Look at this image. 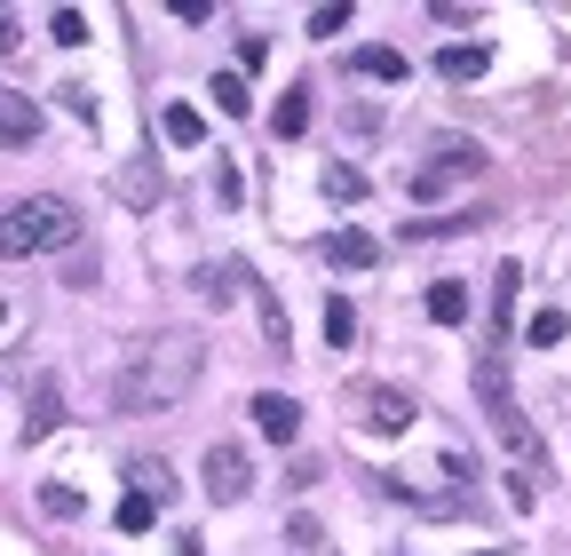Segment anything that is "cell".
Segmentation results:
<instances>
[{
    "mask_svg": "<svg viewBox=\"0 0 571 556\" xmlns=\"http://www.w3.org/2000/svg\"><path fill=\"white\" fill-rule=\"evenodd\" d=\"M16 41H24V32H16V16H9V9H0V56H9Z\"/></svg>",
    "mask_w": 571,
    "mask_h": 556,
    "instance_id": "cell-31",
    "label": "cell"
},
{
    "mask_svg": "<svg viewBox=\"0 0 571 556\" xmlns=\"http://www.w3.org/2000/svg\"><path fill=\"white\" fill-rule=\"evenodd\" d=\"M198 485H207V501H247L254 493V462H247V453L239 445H207V462H198Z\"/></svg>",
    "mask_w": 571,
    "mask_h": 556,
    "instance_id": "cell-5",
    "label": "cell"
},
{
    "mask_svg": "<svg viewBox=\"0 0 571 556\" xmlns=\"http://www.w3.org/2000/svg\"><path fill=\"white\" fill-rule=\"evenodd\" d=\"M24 144H41V104L0 88V151H24Z\"/></svg>",
    "mask_w": 571,
    "mask_h": 556,
    "instance_id": "cell-7",
    "label": "cell"
},
{
    "mask_svg": "<svg viewBox=\"0 0 571 556\" xmlns=\"http://www.w3.org/2000/svg\"><path fill=\"white\" fill-rule=\"evenodd\" d=\"M80 485H41V517H80Z\"/></svg>",
    "mask_w": 571,
    "mask_h": 556,
    "instance_id": "cell-25",
    "label": "cell"
},
{
    "mask_svg": "<svg viewBox=\"0 0 571 556\" xmlns=\"http://www.w3.org/2000/svg\"><path fill=\"white\" fill-rule=\"evenodd\" d=\"M159 136H167V144H183V151H191L198 136H207V120H198V104H167V112H159Z\"/></svg>",
    "mask_w": 571,
    "mask_h": 556,
    "instance_id": "cell-14",
    "label": "cell"
},
{
    "mask_svg": "<svg viewBox=\"0 0 571 556\" xmlns=\"http://www.w3.org/2000/svg\"><path fill=\"white\" fill-rule=\"evenodd\" d=\"M198 303H207V310H222V303H239V286H254V271L247 263H198Z\"/></svg>",
    "mask_w": 571,
    "mask_h": 556,
    "instance_id": "cell-9",
    "label": "cell"
},
{
    "mask_svg": "<svg viewBox=\"0 0 571 556\" xmlns=\"http://www.w3.org/2000/svg\"><path fill=\"white\" fill-rule=\"evenodd\" d=\"M429 318H436V326H460V318H468V286H460V279H436V286H429Z\"/></svg>",
    "mask_w": 571,
    "mask_h": 556,
    "instance_id": "cell-16",
    "label": "cell"
},
{
    "mask_svg": "<svg viewBox=\"0 0 571 556\" xmlns=\"http://www.w3.org/2000/svg\"><path fill=\"white\" fill-rule=\"evenodd\" d=\"M127 477H136L127 493H144V501H167V493H175V477H167V462H136Z\"/></svg>",
    "mask_w": 571,
    "mask_h": 556,
    "instance_id": "cell-22",
    "label": "cell"
},
{
    "mask_svg": "<svg viewBox=\"0 0 571 556\" xmlns=\"http://www.w3.org/2000/svg\"><path fill=\"white\" fill-rule=\"evenodd\" d=\"M247 413H254V430L271 438V445H294V438H301V406L286 398V389H262V398H254Z\"/></svg>",
    "mask_w": 571,
    "mask_h": 556,
    "instance_id": "cell-8",
    "label": "cell"
},
{
    "mask_svg": "<svg viewBox=\"0 0 571 556\" xmlns=\"http://www.w3.org/2000/svg\"><path fill=\"white\" fill-rule=\"evenodd\" d=\"M357 72H365V80H389V88H397V80H406V56H397V48H357Z\"/></svg>",
    "mask_w": 571,
    "mask_h": 556,
    "instance_id": "cell-19",
    "label": "cell"
},
{
    "mask_svg": "<svg viewBox=\"0 0 571 556\" xmlns=\"http://www.w3.org/2000/svg\"><path fill=\"white\" fill-rule=\"evenodd\" d=\"M198 366H207V350H198L191 334H151L112 374V406L119 413H167V406H183L191 389H198Z\"/></svg>",
    "mask_w": 571,
    "mask_h": 556,
    "instance_id": "cell-1",
    "label": "cell"
},
{
    "mask_svg": "<svg viewBox=\"0 0 571 556\" xmlns=\"http://www.w3.org/2000/svg\"><path fill=\"white\" fill-rule=\"evenodd\" d=\"M112 191H119L127 207H151V200H159V168H151V159H136V168H119Z\"/></svg>",
    "mask_w": 571,
    "mask_h": 556,
    "instance_id": "cell-15",
    "label": "cell"
},
{
    "mask_svg": "<svg viewBox=\"0 0 571 556\" xmlns=\"http://www.w3.org/2000/svg\"><path fill=\"white\" fill-rule=\"evenodd\" d=\"M477 406H484V421H492V438L524 462V477H540V430L524 421L516 389H509V366H500V350H484V358H477Z\"/></svg>",
    "mask_w": 571,
    "mask_h": 556,
    "instance_id": "cell-3",
    "label": "cell"
},
{
    "mask_svg": "<svg viewBox=\"0 0 571 556\" xmlns=\"http://www.w3.org/2000/svg\"><path fill=\"white\" fill-rule=\"evenodd\" d=\"M175 556H207V548H198V541H175Z\"/></svg>",
    "mask_w": 571,
    "mask_h": 556,
    "instance_id": "cell-32",
    "label": "cell"
},
{
    "mask_svg": "<svg viewBox=\"0 0 571 556\" xmlns=\"http://www.w3.org/2000/svg\"><path fill=\"white\" fill-rule=\"evenodd\" d=\"M326 263L333 271H374L381 263V239L374 231H326Z\"/></svg>",
    "mask_w": 571,
    "mask_h": 556,
    "instance_id": "cell-10",
    "label": "cell"
},
{
    "mask_svg": "<svg viewBox=\"0 0 571 556\" xmlns=\"http://www.w3.org/2000/svg\"><path fill=\"white\" fill-rule=\"evenodd\" d=\"M0 326H9V303H0Z\"/></svg>",
    "mask_w": 571,
    "mask_h": 556,
    "instance_id": "cell-34",
    "label": "cell"
},
{
    "mask_svg": "<svg viewBox=\"0 0 571 556\" xmlns=\"http://www.w3.org/2000/svg\"><path fill=\"white\" fill-rule=\"evenodd\" d=\"M254 318H262V342H271L278 358L294 350V326H286V303H278V286H262L254 279Z\"/></svg>",
    "mask_w": 571,
    "mask_h": 556,
    "instance_id": "cell-11",
    "label": "cell"
},
{
    "mask_svg": "<svg viewBox=\"0 0 571 556\" xmlns=\"http://www.w3.org/2000/svg\"><path fill=\"white\" fill-rule=\"evenodd\" d=\"M72 231H80L72 200H56V191H32V200H16L9 215H0V263H24V254L72 247Z\"/></svg>",
    "mask_w": 571,
    "mask_h": 556,
    "instance_id": "cell-2",
    "label": "cell"
},
{
    "mask_svg": "<svg viewBox=\"0 0 571 556\" xmlns=\"http://www.w3.org/2000/svg\"><path fill=\"white\" fill-rule=\"evenodd\" d=\"M563 334H571V318H563V310H532V326H524V342H532V350H556Z\"/></svg>",
    "mask_w": 571,
    "mask_h": 556,
    "instance_id": "cell-21",
    "label": "cell"
},
{
    "mask_svg": "<svg viewBox=\"0 0 571 556\" xmlns=\"http://www.w3.org/2000/svg\"><path fill=\"white\" fill-rule=\"evenodd\" d=\"M215 200H222V207H239V200H247V183H239V168H215Z\"/></svg>",
    "mask_w": 571,
    "mask_h": 556,
    "instance_id": "cell-30",
    "label": "cell"
},
{
    "mask_svg": "<svg viewBox=\"0 0 571 556\" xmlns=\"http://www.w3.org/2000/svg\"><path fill=\"white\" fill-rule=\"evenodd\" d=\"M207 95H215V112H230V120H247V112H254V95H247V80H239V72H215V80H207Z\"/></svg>",
    "mask_w": 571,
    "mask_h": 556,
    "instance_id": "cell-17",
    "label": "cell"
},
{
    "mask_svg": "<svg viewBox=\"0 0 571 556\" xmlns=\"http://www.w3.org/2000/svg\"><path fill=\"white\" fill-rule=\"evenodd\" d=\"M413 398H406V389H389V382H374V389H357V421H365V430H374V438H397V430H413Z\"/></svg>",
    "mask_w": 571,
    "mask_h": 556,
    "instance_id": "cell-6",
    "label": "cell"
},
{
    "mask_svg": "<svg viewBox=\"0 0 571 556\" xmlns=\"http://www.w3.org/2000/svg\"><path fill=\"white\" fill-rule=\"evenodd\" d=\"M271 127H278V136H301V127H310V88H286L278 112H271Z\"/></svg>",
    "mask_w": 571,
    "mask_h": 556,
    "instance_id": "cell-18",
    "label": "cell"
},
{
    "mask_svg": "<svg viewBox=\"0 0 571 556\" xmlns=\"http://www.w3.org/2000/svg\"><path fill=\"white\" fill-rule=\"evenodd\" d=\"M436 72H445V80H484V72H492V48H484V41H460V48L436 56Z\"/></svg>",
    "mask_w": 571,
    "mask_h": 556,
    "instance_id": "cell-12",
    "label": "cell"
},
{
    "mask_svg": "<svg viewBox=\"0 0 571 556\" xmlns=\"http://www.w3.org/2000/svg\"><path fill=\"white\" fill-rule=\"evenodd\" d=\"M262 56H271V41H262V32H247V41H239V80L262 72Z\"/></svg>",
    "mask_w": 571,
    "mask_h": 556,
    "instance_id": "cell-29",
    "label": "cell"
},
{
    "mask_svg": "<svg viewBox=\"0 0 571 556\" xmlns=\"http://www.w3.org/2000/svg\"><path fill=\"white\" fill-rule=\"evenodd\" d=\"M468 175H484V144H468V136H436L429 144V168L413 175V200H445L453 183Z\"/></svg>",
    "mask_w": 571,
    "mask_h": 556,
    "instance_id": "cell-4",
    "label": "cell"
},
{
    "mask_svg": "<svg viewBox=\"0 0 571 556\" xmlns=\"http://www.w3.org/2000/svg\"><path fill=\"white\" fill-rule=\"evenodd\" d=\"M326 342H333V350H350V342H357V310L342 303V294H326Z\"/></svg>",
    "mask_w": 571,
    "mask_h": 556,
    "instance_id": "cell-20",
    "label": "cell"
},
{
    "mask_svg": "<svg viewBox=\"0 0 571 556\" xmlns=\"http://www.w3.org/2000/svg\"><path fill=\"white\" fill-rule=\"evenodd\" d=\"M56 421H64V398H56V382H41V389H32V406H24V445H41Z\"/></svg>",
    "mask_w": 571,
    "mask_h": 556,
    "instance_id": "cell-13",
    "label": "cell"
},
{
    "mask_svg": "<svg viewBox=\"0 0 571 556\" xmlns=\"http://www.w3.org/2000/svg\"><path fill=\"white\" fill-rule=\"evenodd\" d=\"M326 200H342V207H350V200H365V175L333 159V168H326Z\"/></svg>",
    "mask_w": 571,
    "mask_h": 556,
    "instance_id": "cell-24",
    "label": "cell"
},
{
    "mask_svg": "<svg viewBox=\"0 0 571 556\" xmlns=\"http://www.w3.org/2000/svg\"><path fill=\"white\" fill-rule=\"evenodd\" d=\"M310 32H318V41H333V32H350V0H326V9L310 16Z\"/></svg>",
    "mask_w": 571,
    "mask_h": 556,
    "instance_id": "cell-27",
    "label": "cell"
},
{
    "mask_svg": "<svg viewBox=\"0 0 571 556\" xmlns=\"http://www.w3.org/2000/svg\"><path fill=\"white\" fill-rule=\"evenodd\" d=\"M151 517H159V501L127 493V501H119V533H151Z\"/></svg>",
    "mask_w": 571,
    "mask_h": 556,
    "instance_id": "cell-26",
    "label": "cell"
},
{
    "mask_svg": "<svg viewBox=\"0 0 571 556\" xmlns=\"http://www.w3.org/2000/svg\"><path fill=\"white\" fill-rule=\"evenodd\" d=\"M516 286H524V271H516V263H500V271H492V310H500V326L516 318Z\"/></svg>",
    "mask_w": 571,
    "mask_h": 556,
    "instance_id": "cell-23",
    "label": "cell"
},
{
    "mask_svg": "<svg viewBox=\"0 0 571 556\" xmlns=\"http://www.w3.org/2000/svg\"><path fill=\"white\" fill-rule=\"evenodd\" d=\"M48 32H56L64 48H80V41H88V16H80V9H56V16H48Z\"/></svg>",
    "mask_w": 571,
    "mask_h": 556,
    "instance_id": "cell-28",
    "label": "cell"
},
{
    "mask_svg": "<svg viewBox=\"0 0 571 556\" xmlns=\"http://www.w3.org/2000/svg\"><path fill=\"white\" fill-rule=\"evenodd\" d=\"M301 556H333V548H326V541H318V548H301Z\"/></svg>",
    "mask_w": 571,
    "mask_h": 556,
    "instance_id": "cell-33",
    "label": "cell"
}]
</instances>
